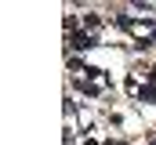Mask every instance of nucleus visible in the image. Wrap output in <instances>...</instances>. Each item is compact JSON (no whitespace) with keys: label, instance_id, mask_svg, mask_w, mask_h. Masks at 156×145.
I'll return each mask as SVG.
<instances>
[{"label":"nucleus","instance_id":"obj_1","mask_svg":"<svg viewBox=\"0 0 156 145\" xmlns=\"http://www.w3.org/2000/svg\"><path fill=\"white\" fill-rule=\"evenodd\" d=\"M83 145H98V142H83Z\"/></svg>","mask_w":156,"mask_h":145}]
</instances>
